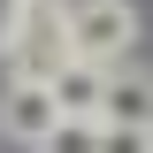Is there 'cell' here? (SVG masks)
<instances>
[{"label":"cell","instance_id":"1","mask_svg":"<svg viewBox=\"0 0 153 153\" xmlns=\"http://www.w3.org/2000/svg\"><path fill=\"white\" fill-rule=\"evenodd\" d=\"M8 46V76H54L69 61V23H61V0H23L16 23L0 31Z\"/></svg>","mask_w":153,"mask_h":153},{"label":"cell","instance_id":"2","mask_svg":"<svg viewBox=\"0 0 153 153\" xmlns=\"http://www.w3.org/2000/svg\"><path fill=\"white\" fill-rule=\"evenodd\" d=\"M61 23H69V54L100 61V69H115V61L130 54V38H138V8L130 0H69Z\"/></svg>","mask_w":153,"mask_h":153},{"label":"cell","instance_id":"3","mask_svg":"<svg viewBox=\"0 0 153 153\" xmlns=\"http://www.w3.org/2000/svg\"><path fill=\"white\" fill-rule=\"evenodd\" d=\"M61 123V100L46 76H8V92H0V138H16V146H38V138Z\"/></svg>","mask_w":153,"mask_h":153},{"label":"cell","instance_id":"4","mask_svg":"<svg viewBox=\"0 0 153 153\" xmlns=\"http://www.w3.org/2000/svg\"><path fill=\"white\" fill-rule=\"evenodd\" d=\"M100 123H130V130H153V69H107V92H100Z\"/></svg>","mask_w":153,"mask_h":153},{"label":"cell","instance_id":"5","mask_svg":"<svg viewBox=\"0 0 153 153\" xmlns=\"http://www.w3.org/2000/svg\"><path fill=\"white\" fill-rule=\"evenodd\" d=\"M46 84H54V100H61V115H100V92H107V69H100V61H61L54 76H46Z\"/></svg>","mask_w":153,"mask_h":153},{"label":"cell","instance_id":"6","mask_svg":"<svg viewBox=\"0 0 153 153\" xmlns=\"http://www.w3.org/2000/svg\"><path fill=\"white\" fill-rule=\"evenodd\" d=\"M38 153H100V115H61L38 138Z\"/></svg>","mask_w":153,"mask_h":153},{"label":"cell","instance_id":"7","mask_svg":"<svg viewBox=\"0 0 153 153\" xmlns=\"http://www.w3.org/2000/svg\"><path fill=\"white\" fill-rule=\"evenodd\" d=\"M100 153H153V130H130V123H100Z\"/></svg>","mask_w":153,"mask_h":153}]
</instances>
